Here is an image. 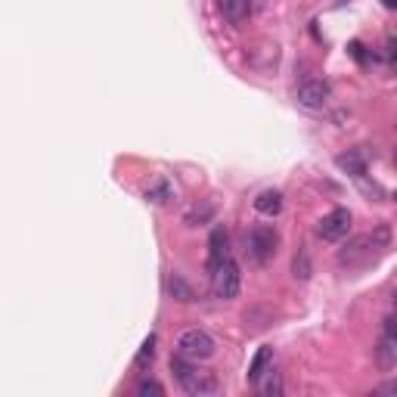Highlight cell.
I'll use <instances>...</instances> for the list:
<instances>
[{"mask_svg":"<svg viewBox=\"0 0 397 397\" xmlns=\"http://www.w3.org/2000/svg\"><path fill=\"white\" fill-rule=\"evenodd\" d=\"M171 376L177 378V385L184 388L186 394L193 397H211L221 391V382L211 369H198L196 360H189L184 354H174L171 357Z\"/></svg>","mask_w":397,"mask_h":397,"instance_id":"6da1fadb","label":"cell"},{"mask_svg":"<svg viewBox=\"0 0 397 397\" xmlns=\"http://www.w3.org/2000/svg\"><path fill=\"white\" fill-rule=\"evenodd\" d=\"M388 239H391V233H388V227H376L373 233H363V236H354L345 248L338 251V264L354 267V264H360V261L373 258V251L388 248Z\"/></svg>","mask_w":397,"mask_h":397,"instance_id":"7a4b0ae2","label":"cell"},{"mask_svg":"<svg viewBox=\"0 0 397 397\" xmlns=\"http://www.w3.org/2000/svg\"><path fill=\"white\" fill-rule=\"evenodd\" d=\"M208 276H211V292L223 298V301H230V298L239 295V286H242V273L236 267V261L233 258H223L221 264L208 267Z\"/></svg>","mask_w":397,"mask_h":397,"instance_id":"3957f363","label":"cell"},{"mask_svg":"<svg viewBox=\"0 0 397 397\" xmlns=\"http://www.w3.org/2000/svg\"><path fill=\"white\" fill-rule=\"evenodd\" d=\"M177 354H184L189 360H208L214 354V338L205 329H184L177 336Z\"/></svg>","mask_w":397,"mask_h":397,"instance_id":"277c9868","label":"cell"},{"mask_svg":"<svg viewBox=\"0 0 397 397\" xmlns=\"http://www.w3.org/2000/svg\"><path fill=\"white\" fill-rule=\"evenodd\" d=\"M246 242H248L251 258H255L258 264H267V261L276 255L279 236H276V230H273V227H267V223H258V227H251V230H248Z\"/></svg>","mask_w":397,"mask_h":397,"instance_id":"5b68a950","label":"cell"},{"mask_svg":"<svg viewBox=\"0 0 397 397\" xmlns=\"http://www.w3.org/2000/svg\"><path fill=\"white\" fill-rule=\"evenodd\" d=\"M348 230H351V211L348 208H336V211L323 214V218L317 221V236L326 239V242L345 239Z\"/></svg>","mask_w":397,"mask_h":397,"instance_id":"8992f818","label":"cell"},{"mask_svg":"<svg viewBox=\"0 0 397 397\" xmlns=\"http://www.w3.org/2000/svg\"><path fill=\"white\" fill-rule=\"evenodd\" d=\"M376 363H378V369H385V373L397 366V320L394 317L385 320L382 338H378V348H376Z\"/></svg>","mask_w":397,"mask_h":397,"instance_id":"52a82bcc","label":"cell"},{"mask_svg":"<svg viewBox=\"0 0 397 397\" xmlns=\"http://www.w3.org/2000/svg\"><path fill=\"white\" fill-rule=\"evenodd\" d=\"M329 84L326 81H320V78H311V81H304L301 87H298V103L304 106V109H323V106L329 103Z\"/></svg>","mask_w":397,"mask_h":397,"instance_id":"ba28073f","label":"cell"},{"mask_svg":"<svg viewBox=\"0 0 397 397\" xmlns=\"http://www.w3.org/2000/svg\"><path fill=\"white\" fill-rule=\"evenodd\" d=\"M223 258H230V239H227V230L223 227H214L208 236V267L221 264Z\"/></svg>","mask_w":397,"mask_h":397,"instance_id":"9c48e42d","label":"cell"},{"mask_svg":"<svg viewBox=\"0 0 397 397\" xmlns=\"http://www.w3.org/2000/svg\"><path fill=\"white\" fill-rule=\"evenodd\" d=\"M336 165L351 177H363L366 174V159L360 156L357 149H348V152H341V156H336Z\"/></svg>","mask_w":397,"mask_h":397,"instance_id":"30bf717a","label":"cell"},{"mask_svg":"<svg viewBox=\"0 0 397 397\" xmlns=\"http://www.w3.org/2000/svg\"><path fill=\"white\" fill-rule=\"evenodd\" d=\"M255 211L267 214V218H276V214L283 211V193H276V189H264V193L255 198Z\"/></svg>","mask_w":397,"mask_h":397,"instance_id":"8fae6325","label":"cell"},{"mask_svg":"<svg viewBox=\"0 0 397 397\" xmlns=\"http://www.w3.org/2000/svg\"><path fill=\"white\" fill-rule=\"evenodd\" d=\"M218 10L223 13L227 22L242 25L248 19V0H218Z\"/></svg>","mask_w":397,"mask_h":397,"instance_id":"7c38bea8","label":"cell"},{"mask_svg":"<svg viewBox=\"0 0 397 397\" xmlns=\"http://www.w3.org/2000/svg\"><path fill=\"white\" fill-rule=\"evenodd\" d=\"M270 357H273V348H258V354L251 357V363H248V382H258L261 376H264V369H267V363H270Z\"/></svg>","mask_w":397,"mask_h":397,"instance_id":"4fadbf2b","label":"cell"},{"mask_svg":"<svg viewBox=\"0 0 397 397\" xmlns=\"http://www.w3.org/2000/svg\"><path fill=\"white\" fill-rule=\"evenodd\" d=\"M255 385L264 397H283V376L276 369H267V378H258Z\"/></svg>","mask_w":397,"mask_h":397,"instance_id":"5bb4252c","label":"cell"},{"mask_svg":"<svg viewBox=\"0 0 397 397\" xmlns=\"http://www.w3.org/2000/svg\"><path fill=\"white\" fill-rule=\"evenodd\" d=\"M152 360H156V336H146V341H143L137 351V357H134V363H137V369H146V366H152Z\"/></svg>","mask_w":397,"mask_h":397,"instance_id":"9a60e30c","label":"cell"},{"mask_svg":"<svg viewBox=\"0 0 397 397\" xmlns=\"http://www.w3.org/2000/svg\"><path fill=\"white\" fill-rule=\"evenodd\" d=\"M171 196H174V193H171V184H168V180H161V177L152 180V184L146 186V198H149V202H159L161 205V202H168Z\"/></svg>","mask_w":397,"mask_h":397,"instance_id":"2e32d148","label":"cell"},{"mask_svg":"<svg viewBox=\"0 0 397 397\" xmlns=\"http://www.w3.org/2000/svg\"><path fill=\"white\" fill-rule=\"evenodd\" d=\"M168 288H171V295L177 298V301H193V288H189L184 279H180L177 273H171V279H168Z\"/></svg>","mask_w":397,"mask_h":397,"instance_id":"e0dca14e","label":"cell"},{"mask_svg":"<svg viewBox=\"0 0 397 397\" xmlns=\"http://www.w3.org/2000/svg\"><path fill=\"white\" fill-rule=\"evenodd\" d=\"M292 273H295V279H308L311 276V261H308V248H298V255H295V261H292Z\"/></svg>","mask_w":397,"mask_h":397,"instance_id":"ac0fdd59","label":"cell"},{"mask_svg":"<svg viewBox=\"0 0 397 397\" xmlns=\"http://www.w3.org/2000/svg\"><path fill=\"white\" fill-rule=\"evenodd\" d=\"M211 214H214V205H211V202H205L202 208L196 205L193 211H186V223H189V227H198V223H202V221H208Z\"/></svg>","mask_w":397,"mask_h":397,"instance_id":"d6986e66","label":"cell"},{"mask_svg":"<svg viewBox=\"0 0 397 397\" xmlns=\"http://www.w3.org/2000/svg\"><path fill=\"white\" fill-rule=\"evenodd\" d=\"M137 394H140V397H149V394H152V397H161V394H165V388H161L159 382H152V378H146V382L137 385Z\"/></svg>","mask_w":397,"mask_h":397,"instance_id":"ffe728a7","label":"cell"},{"mask_svg":"<svg viewBox=\"0 0 397 397\" xmlns=\"http://www.w3.org/2000/svg\"><path fill=\"white\" fill-rule=\"evenodd\" d=\"M378 394H397V382H391V385H382V388H378Z\"/></svg>","mask_w":397,"mask_h":397,"instance_id":"44dd1931","label":"cell"},{"mask_svg":"<svg viewBox=\"0 0 397 397\" xmlns=\"http://www.w3.org/2000/svg\"><path fill=\"white\" fill-rule=\"evenodd\" d=\"M382 4L388 6V10H397V0H382Z\"/></svg>","mask_w":397,"mask_h":397,"instance_id":"7402d4cb","label":"cell"},{"mask_svg":"<svg viewBox=\"0 0 397 397\" xmlns=\"http://www.w3.org/2000/svg\"><path fill=\"white\" fill-rule=\"evenodd\" d=\"M394 308H397V292H394Z\"/></svg>","mask_w":397,"mask_h":397,"instance_id":"603a6c76","label":"cell"},{"mask_svg":"<svg viewBox=\"0 0 397 397\" xmlns=\"http://www.w3.org/2000/svg\"><path fill=\"white\" fill-rule=\"evenodd\" d=\"M394 159H397V152H394Z\"/></svg>","mask_w":397,"mask_h":397,"instance_id":"cb8c5ba5","label":"cell"},{"mask_svg":"<svg viewBox=\"0 0 397 397\" xmlns=\"http://www.w3.org/2000/svg\"><path fill=\"white\" fill-rule=\"evenodd\" d=\"M394 198H397V193H394Z\"/></svg>","mask_w":397,"mask_h":397,"instance_id":"d4e9b609","label":"cell"}]
</instances>
